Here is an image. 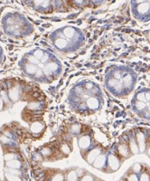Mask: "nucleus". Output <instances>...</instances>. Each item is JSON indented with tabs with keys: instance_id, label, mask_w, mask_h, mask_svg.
<instances>
[{
	"instance_id": "473e14b6",
	"label": "nucleus",
	"mask_w": 150,
	"mask_h": 181,
	"mask_svg": "<svg viewBox=\"0 0 150 181\" xmlns=\"http://www.w3.org/2000/svg\"><path fill=\"white\" fill-rule=\"evenodd\" d=\"M0 97H1L2 98V100L4 101V102H7V101L8 100V94H7L6 93V92H4V90H2V92H1V96H0Z\"/></svg>"
},
{
	"instance_id": "9b49d317",
	"label": "nucleus",
	"mask_w": 150,
	"mask_h": 181,
	"mask_svg": "<svg viewBox=\"0 0 150 181\" xmlns=\"http://www.w3.org/2000/svg\"><path fill=\"white\" fill-rule=\"evenodd\" d=\"M106 162H107V156L105 154H100L96 160H94V162L92 163V166L93 168H97V169H102L105 165H106Z\"/></svg>"
},
{
	"instance_id": "2f4dec72",
	"label": "nucleus",
	"mask_w": 150,
	"mask_h": 181,
	"mask_svg": "<svg viewBox=\"0 0 150 181\" xmlns=\"http://www.w3.org/2000/svg\"><path fill=\"white\" fill-rule=\"evenodd\" d=\"M132 169H133V172H134V173H139V172H140V169H141L140 164H138V163L135 164Z\"/></svg>"
},
{
	"instance_id": "bb28decb",
	"label": "nucleus",
	"mask_w": 150,
	"mask_h": 181,
	"mask_svg": "<svg viewBox=\"0 0 150 181\" xmlns=\"http://www.w3.org/2000/svg\"><path fill=\"white\" fill-rule=\"evenodd\" d=\"M51 59V54H49V53H46V54H44V56H42V58L40 60L41 61V63H49V60Z\"/></svg>"
},
{
	"instance_id": "2eb2a0df",
	"label": "nucleus",
	"mask_w": 150,
	"mask_h": 181,
	"mask_svg": "<svg viewBox=\"0 0 150 181\" xmlns=\"http://www.w3.org/2000/svg\"><path fill=\"white\" fill-rule=\"evenodd\" d=\"M38 66L37 65H34V64H31V63H27L26 64L25 66V69H24V72L27 74V75H34L36 74V72L38 71Z\"/></svg>"
},
{
	"instance_id": "5701e85b",
	"label": "nucleus",
	"mask_w": 150,
	"mask_h": 181,
	"mask_svg": "<svg viewBox=\"0 0 150 181\" xmlns=\"http://www.w3.org/2000/svg\"><path fill=\"white\" fill-rule=\"evenodd\" d=\"M64 179H65V177H64V175L62 173H57L53 177L52 181H64Z\"/></svg>"
},
{
	"instance_id": "58836bf2",
	"label": "nucleus",
	"mask_w": 150,
	"mask_h": 181,
	"mask_svg": "<svg viewBox=\"0 0 150 181\" xmlns=\"http://www.w3.org/2000/svg\"><path fill=\"white\" fill-rule=\"evenodd\" d=\"M0 54H1V49H0Z\"/></svg>"
},
{
	"instance_id": "6ab92c4d",
	"label": "nucleus",
	"mask_w": 150,
	"mask_h": 181,
	"mask_svg": "<svg viewBox=\"0 0 150 181\" xmlns=\"http://www.w3.org/2000/svg\"><path fill=\"white\" fill-rule=\"evenodd\" d=\"M119 154L121 156L126 157H127L128 156H130V154H128V149L125 144H121V145L119 146Z\"/></svg>"
},
{
	"instance_id": "aec40b11",
	"label": "nucleus",
	"mask_w": 150,
	"mask_h": 181,
	"mask_svg": "<svg viewBox=\"0 0 150 181\" xmlns=\"http://www.w3.org/2000/svg\"><path fill=\"white\" fill-rule=\"evenodd\" d=\"M130 150L133 154H138L139 152L138 146H137V143L133 139H130Z\"/></svg>"
},
{
	"instance_id": "e433bc0d",
	"label": "nucleus",
	"mask_w": 150,
	"mask_h": 181,
	"mask_svg": "<svg viewBox=\"0 0 150 181\" xmlns=\"http://www.w3.org/2000/svg\"><path fill=\"white\" fill-rule=\"evenodd\" d=\"M147 112H148V116H150V103H147Z\"/></svg>"
},
{
	"instance_id": "9d476101",
	"label": "nucleus",
	"mask_w": 150,
	"mask_h": 181,
	"mask_svg": "<svg viewBox=\"0 0 150 181\" xmlns=\"http://www.w3.org/2000/svg\"><path fill=\"white\" fill-rule=\"evenodd\" d=\"M147 105L145 102H138V101H132V109L133 110L138 113L139 116H142V114L144 113V111L146 110Z\"/></svg>"
},
{
	"instance_id": "412c9836",
	"label": "nucleus",
	"mask_w": 150,
	"mask_h": 181,
	"mask_svg": "<svg viewBox=\"0 0 150 181\" xmlns=\"http://www.w3.org/2000/svg\"><path fill=\"white\" fill-rule=\"evenodd\" d=\"M135 98H136V101H138V102H142L146 103V95H145V90H140V92L137 93Z\"/></svg>"
},
{
	"instance_id": "b1692460",
	"label": "nucleus",
	"mask_w": 150,
	"mask_h": 181,
	"mask_svg": "<svg viewBox=\"0 0 150 181\" xmlns=\"http://www.w3.org/2000/svg\"><path fill=\"white\" fill-rule=\"evenodd\" d=\"M27 60H28L29 63H31V64H34V65L39 64V63H40V60L36 59V58H35V57H34L33 54H32V55H28Z\"/></svg>"
},
{
	"instance_id": "72a5a7b5",
	"label": "nucleus",
	"mask_w": 150,
	"mask_h": 181,
	"mask_svg": "<svg viewBox=\"0 0 150 181\" xmlns=\"http://www.w3.org/2000/svg\"><path fill=\"white\" fill-rule=\"evenodd\" d=\"M14 157H15V155H13V154H7V155L5 156V160H6V161H10V160H14Z\"/></svg>"
},
{
	"instance_id": "4c0bfd02",
	"label": "nucleus",
	"mask_w": 150,
	"mask_h": 181,
	"mask_svg": "<svg viewBox=\"0 0 150 181\" xmlns=\"http://www.w3.org/2000/svg\"><path fill=\"white\" fill-rule=\"evenodd\" d=\"M148 154L150 155V148H149V149H148Z\"/></svg>"
},
{
	"instance_id": "4be33fe9",
	"label": "nucleus",
	"mask_w": 150,
	"mask_h": 181,
	"mask_svg": "<svg viewBox=\"0 0 150 181\" xmlns=\"http://www.w3.org/2000/svg\"><path fill=\"white\" fill-rule=\"evenodd\" d=\"M6 177H7V179L8 181H22L18 176L13 175V174L6 173Z\"/></svg>"
},
{
	"instance_id": "39448f33",
	"label": "nucleus",
	"mask_w": 150,
	"mask_h": 181,
	"mask_svg": "<svg viewBox=\"0 0 150 181\" xmlns=\"http://www.w3.org/2000/svg\"><path fill=\"white\" fill-rule=\"evenodd\" d=\"M85 104H86L87 108L92 112L97 111L101 108V102L96 96H91L90 98H88L85 101Z\"/></svg>"
},
{
	"instance_id": "4468645a",
	"label": "nucleus",
	"mask_w": 150,
	"mask_h": 181,
	"mask_svg": "<svg viewBox=\"0 0 150 181\" xmlns=\"http://www.w3.org/2000/svg\"><path fill=\"white\" fill-rule=\"evenodd\" d=\"M8 97L12 102H17L20 97V90L17 86L12 87L8 92Z\"/></svg>"
},
{
	"instance_id": "6e6552de",
	"label": "nucleus",
	"mask_w": 150,
	"mask_h": 181,
	"mask_svg": "<svg viewBox=\"0 0 150 181\" xmlns=\"http://www.w3.org/2000/svg\"><path fill=\"white\" fill-rule=\"evenodd\" d=\"M78 145L80 150H86L91 146V139L88 135H83L78 139Z\"/></svg>"
},
{
	"instance_id": "f704fd0d",
	"label": "nucleus",
	"mask_w": 150,
	"mask_h": 181,
	"mask_svg": "<svg viewBox=\"0 0 150 181\" xmlns=\"http://www.w3.org/2000/svg\"><path fill=\"white\" fill-rule=\"evenodd\" d=\"M145 95H146V102H148V103H150V90H147L145 92Z\"/></svg>"
},
{
	"instance_id": "f8f14e48",
	"label": "nucleus",
	"mask_w": 150,
	"mask_h": 181,
	"mask_svg": "<svg viewBox=\"0 0 150 181\" xmlns=\"http://www.w3.org/2000/svg\"><path fill=\"white\" fill-rule=\"evenodd\" d=\"M100 154H101V149H100V148H95V149H91V150L89 152V154L87 155V157H86V161H87L89 164L92 165V163L94 162V160H96V158H97Z\"/></svg>"
},
{
	"instance_id": "cd10ccee",
	"label": "nucleus",
	"mask_w": 150,
	"mask_h": 181,
	"mask_svg": "<svg viewBox=\"0 0 150 181\" xmlns=\"http://www.w3.org/2000/svg\"><path fill=\"white\" fill-rule=\"evenodd\" d=\"M94 87H95V85H94V83L92 82H87L86 83H85L83 88L86 90H88V92H90V90H91Z\"/></svg>"
},
{
	"instance_id": "a878e982",
	"label": "nucleus",
	"mask_w": 150,
	"mask_h": 181,
	"mask_svg": "<svg viewBox=\"0 0 150 181\" xmlns=\"http://www.w3.org/2000/svg\"><path fill=\"white\" fill-rule=\"evenodd\" d=\"M44 54H45V53H44V51L42 50H36V51H34V56L36 58V59H38V60H41L42 58V56H44Z\"/></svg>"
},
{
	"instance_id": "c756f323",
	"label": "nucleus",
	"mask_w": 150,
	"mask_h": 181,
	"mask_svg": "<svg viewBox=\"0 0 150 181\" xmlns=\"http://www.w3.org/2000/svg\"><path fill=\"white\" fill-rule=\"evenodd\" d=\"M139 181H150V177L147 173L144 172L140 175V177H139Z\"/></svg>"
},
{
	"instance_id": "393cba45",
	"label": "nucleus",
	"mask_w": 150,
	"mask_h": 181,
	"mask_svg": "<svg viewBox=\"0 0 150 181\" xmlns=\"http://www.w3.org/2000/svg\"><path fill=\"white\" fill-rule=\"evenodd\" d=\"M80 181H95V180H94V177L91 174L87 173V174H85L84 176H82Z\"/></svg>"
},
{
	"instance_id": "a211bd4d",
	"label": "nucleus",
	"mask_w": 150,
	"mask_h": 181,
	"mask_svg": "<svg viewBox=\"0 0 150 181\" xmlns=\"http://www.w3.org/2000/svg\"><path fill=\"white\" fill-rule=\"evenodd\" d=\"M42 129H44V125H42L41 122L39 121H35L34 122L32 125H31V130L34 132V133H38L40 132Z\"/></svg>"
},
{
	"instance_id": "f257e3e1",
	"label": "nucleus",
	"mask_w": 150,
	"mask_h": 181,
	"mask_svg": "<svg viewBox=\"0 0 150 181\" xmlns=\"http://www.w3.org/2000/svg\"><path fill=\"white\" fill-rule=\"evenodd\" d=\"M132 13L139 20H150V1L140 0L132 2Z\"/></svg>"
},
{
	"instance_id": "dca6fc26",
	"label": "nucleus",
	"mask_w": 150,
	"mask_h": 181,
	"mask_svg": "<svg viewBox=\"0 0 150 181\" xmlns=\"http://www.w3.org/2000/svg\"><path fill=\"white\" fill-rule=\"evenodd\" d=\"M6 165L8 168H14V169H20L21 167H22V164L21 162L17 160H13L10 161H7Z\"/></svg>"
},
{
	"instance_id": "0eeeda50",
	"label": "nucleus",
	"mask_w": 150,
	"mask_h": 181,
	"mask_svg": "<svg viewBox=\"0 0 150 181\" xmlns=\"http://www.w3.org/2000/svg\"><path fill=\"white\" fill-rule=\"evenodd\" d=\"M107 161H108L109 168L112 172L117 171L120 167V162L119 160V158L114 154H110L108 157H107Z\"/></svg>"
},
{
	"instance_id": "f3484780",
	"label": "nucleus",
	"mask_w": 150,
	"mask_h": 181,
	"mask_svg": "<svg viewBox=\"0 0 150 181\" xmlns=\"http://www.w3.org/2000/svg\"><path fill=\"white\" fill-rule=\"evenodd\" d=\"M66 181H77L78 180V174L76 170H70L65 176Z\"/></svg>"
},
{
	"instance_id": "20e7f679",
	"label": "nucleus",
	"mask_w": 150,
	"mask_h": 181,
	"mask_svg": "<svg viewBox=\"0 0 150 181\" xmlns=\"http://www.w3.org/2000/svg\"><path fill=\"white\" fill-rule=\"evenodd\" d=\"M45 74L47 76H57L61 72V64L59 61H52L47 63L42 68Z\"/></svg>"
},
{
	"instance_id": "c9c22d12",
	"label": "nucleus",
	"mask_w": 150,
	"mask_h": 181,
	"mask_svg": "<svg viewBox=\"0 0 150 181\" xmlns=\"http://www.w3.org/2000/svg\"><path fill=\"white\" fill-rule=\"evenodd\" d=\"M4 108V101L2 100V98L0 97V111H1Z\"/></svg>"
},
{
	"instance_id": "ddd939ff",
	"label": "nucleus",
	"mask_w": 150,
	"mask_h": 181,
	"mask_svg": "<svg viewBox=\"0 0 150 181\" xmlns=\"http://www.w3.org/2000/svg\"><path fill=\"white\" fill-rule=\"evenodd\" d=\"M137 140H138V146L140 152H144L146 150V138L143 132H138L137 135Z\"/></svg>"
},
{
	"instance_id": "423d86ee",
	"label": "nucleus",
	"mask_w": 150,
	"mask_h": 181,
	"mask_svg": "<svg viewBox=\"0 0 150 181\" xmlns=\"http://www.w3.org/2000/svg\"><path fill=\"white\" fill-rule=\"evenodd\" d=\"M53 44L54 47L58 49L59 51H61L63 53H69V43L68 41L64 38H53Z\"/></svg>"
},
{
	"instance_id": "7c9ffc66",
	"label": "nucleus",
	"mask_w": 150,
	"mask_h": 181,
	"mask_svg": "<svg viewBox=\"0 0 150 181\" xmlns=\"http://www.w3.org/2000/svg\"><path fill=\"white\" fill-rule=\"evenodd\" d=\"M127 181H139V179H138V176L135 173H132V174H130V176H128Z\"/></svg>"
},
{
	"instance_id": "f03ea898",
	"label": "nucleus",
	"mask_w": 150,
	"mask_h": 181,
	"mask_svg": "<svg viewBox=\"0 0 150 181\" xmlns=\"http://www.w3.org/2000/svg\"><path fill=\"white\" fill-rule=\"evenodd\" d=\"M106 87L110 93H112L116 96H119L120 94H126L121 80H117L113 77H110L106 80Z\"/></svg>"
},
{
	"instance_id": "7ed1b4c3",
	"label": "nucleus",
	"mask_w": 150,
	"mask_h": 181,
	"mask_svg": "<svg viewBox=\"0 0 150 181\" xmlns=\"http://www.w3.org/2000/svg\"><path fill=\"white\" fill-rule=\"evenodd\" d=\"M121 82L123 83L125 93H126V94H127L130 92H132L133 89L135 88V85L137 82V76L134 72L127 73V74H125L123 76V78L121 79Z\"/></svg>"
},
{
	"instance_id": "c85d7f7f",
	"label": "nucleus",
	"mask_w": 150,
	"mask_h": 181,
	"mask_svg": "<svg viewBox=\"0 0 150 181\" xmlns=\"http://www.w3.org/2000/svg\"><path fill=\"white\" fill-rule=\"evenodd\" d=\"M45 73H44V71H42L41 69H38V71L36 72V74H34V77L36 78V79H44V77H45Z\"/></svg>"
},
{
	"instance_id": "1a4fd4ad",
	"label": "nucleus",
	"mask_w": 150,
	"mask_h": 181,
	"mask_svg": "<svg viewBox=\"0 0 150 181\" xmlns=\"http://www.w3.org/2000/svg\"><path fill=\"white\" fill-rule=\"evenodd\" d=\"M62 30V33L64 35V36H65V39L66 40H72L76 35L77 33L79 32V28L77 27H74V26H64L63 28H61Z\"/></svg>"
}]
</instances>
